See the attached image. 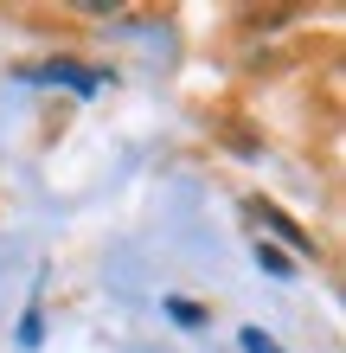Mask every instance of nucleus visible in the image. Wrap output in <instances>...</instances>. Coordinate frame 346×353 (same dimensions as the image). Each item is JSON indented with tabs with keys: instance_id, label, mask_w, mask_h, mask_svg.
Masks as SVG:
<instances>
[{
	"instance_id": "1",
	"label": "nucleus",
	"mask_w": 346,
	"mask_h": 353,
	"mask_svg": "<svg viewBox=\"0 0 346 353\" xmlns=\"http://www.w3.org/2000/svg\"><path fill=\"white\" fill-rule=\"evenodd\" d=\"M250 219H257V225H270V232H276V238H289V244H295V251H301V257H314V238H308V232H301V225H289V219H282V212H276V205H263V199H250Z\"/></svg>"
},
{
	"instance_id": "2",
	"label": "nucleus",
	"mask_w": 346,
	"mask_h": 353,
	"mask_svg": "<svg viewBox=\"0 0 346 353\" xmlns=\"http://www.w3.org/2000/svg\"><path fill=\"white\" fill-rule=\"evenodd\" d=\"M257 263H263V270H270V276H295V263H289V257H282V251H276V244H263V238H257Z\"/></svg>"
},
{
	"instance_id": "4",
	"label": "nucleus",
	"mask_w": 346,
	"mask_h": 353,
	"mask_svg": "<svg viewBox=\"0 0 346 353\" xmlns=\"http://www.w3.org/2000/svg\"><path fill=\"white\" fill-rule=\"evenodd\" d=\"M244 353H282V347L263 334V327H244Z\"/></svg>"
},
{
	"instance_id": "3",
	"label": "nucleus",
	"mask_w": 346,
	"mask_h": 353,
	"mask_svg": "<svg viewBox=\"0 0 346 353\" xmlns=\"http://www.w3.org/2000/svg\"><path fill=\"white\" fill-rule=\"evenodd\" d=\"M167 308H173V321H180V327H206V308H193V302H180V296H173Z\"/></svg>"
}]
</instances>
